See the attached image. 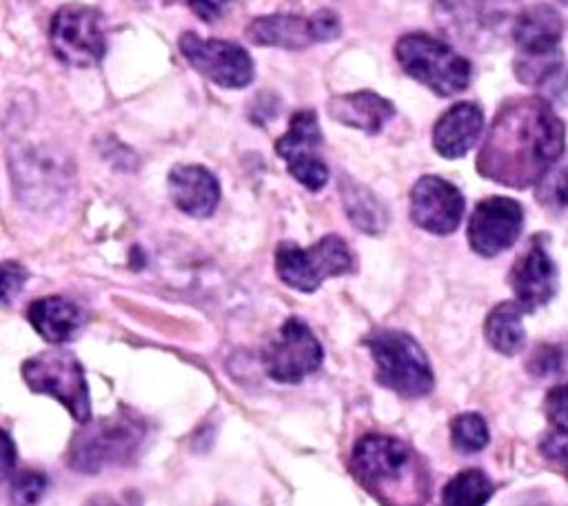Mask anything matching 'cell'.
I'll return each mask as SVG.
<instances>
[{
    "label": "cell",
    "mask_w": 568,
    "mask_h": 506,
    "mask_svg": "<svg viewBox=\"0 0 568 506\" xmlns=\"http://www.w3.org/2000/svg\"><path fill=\"white\" fill-rule=\"evenodd\" d=\"M31 326L51 344L69 342L82 326L84 313L67 297H42L29 304Z\"/></svg>",
    "instance_id": "obj_20"
},
{
    "label": "cell",
    "mask_w": 568,
    "mask_h": 506,
    "mask_svg": "<svg viewBox=\"0 0 568 506\" xmlns=\"http://www.w3.org/2000/svg\"><path fill=\"white\" fill-rule=\"evenodd\" d=\"M169 193L180 211L206 217L217 206L220 184L204 166L180 164L169 173Z\"/></svg>",
    "instance_id": "obj_17"
},
{
    "label": "cell",
    "mask_w": 568,
    "mask_h": 506,
    "mask_svg": "<svg viewBox=\"0 0 568 506\" xmlns=\"http://www.w3.org/2000/svg\"><path fill=\"white\" fill-rule=\"evenodd\" d=\"M275 269L284 284L311 293L326 277L353 271V255L337 235H326L308 249L282 242L275 251Z\"/></svg>",
    "instance_id": "obj_4"
},
{
    "label": "cell",
    "mask_w": 568,
    "mask_h": 506,
    "mask_svg": "<svg viewBox=\"0 0 568 506\" xmlns=\"http://www.w3.org/2000/svg\"><path fill=\"white\" fill-rule=\"evenodd\" d=\"M328 113L346 126H355L366 133H377L393 118L395 109L393 102L373 91H357L331 98Z\"/></svg>",
    "instance_id": "obj_19"
},
{
    "label": "cell",
    "mask_w": 568,
    "mask_h": 506,
    "mask_svg": "<svg viewBox=\"0 0 568 506\" xmlns=\"http://www.w3.org/2000/svg\"><path fill=\"white\" fill-rule=\"evenodd\" d=\"M561 2H566V4H568V0H561Z\"/></svg>",
    "instance_id": "obj_34"
},
{
    "label": "cell",
    "mask_w": 568,
    "mask_h": 506,
    "mask_svg": "<svg viewBox=\"0 0 568 506\" xmlns=\"http://www.w3.org/2000/svg\"><path fill=\"white\" fill-rule=\"evenodd\" d=\"M493 495V482L479 468L459 470L442 490L444 506H484Z\"/></svg>",
    "instance_id": "obj_22"
},
{
    "label": "cell",
    "mask_w": 568,
    "mask_h": 506,
    "mask_svg": "<svg viewBox=\"0 0 568 506\" xmlns=\"http://www.w3.org/2000/svg\"><path fill=\"white\" fill-rule=\"evenodd\" d=\"M564 366V351L555 344H539L528 357V371L532 375H550Z\"/></svg>",
    "instance_id": "obj_28"
},
{
    "label": "cell",
    "mask_w": 568,
    "mask_h": 506,
    "mask_svg": "<svg viewBox=\"0 0 568 506\" xmlns=\"http://www.w3.org/2000/svg\"><path fill=\"white\" fill-rule=\"evenodd\" d=\"M44 488H47V477L42 473L27 470V473L16 475V479L11 484V493H9L11 506H36L40 502Z\"/></svg>",
    "instance_id": "obj_26"
},
{
    "label": "cell",
    "mask_w": 568,
    "mask_h": 506,
    "mask_svg": "<svg viewBox=\"0 0 568 506\" xmlns=\"http://www.w3.org/2000/svg\"><path fill=\"white\" fill-rule=\"evenodd\" d=\"M526 311L519 306V302H501L497 304L484 324V333L488 344L504 353V355H517L526 344V331L521 324V315Z\"/></svg>",
    "instance_id": "obj_21"
},
{
    "label": "cell",
    "mask_w": 568,
    "mask_h": 506,
    "mask_svg": "<svg viewBox=\"0 0 568 506\" xmlns=\"http://www.w3.org/2000/svg\"><path fill=\"white\" fill-rule=\"evenodd\" d=\"M320 144L322 131L315 113L308 109L293 113L288 131L275 144L291 175L311 191H320L328 182V169L317 153Z\"/></svg>",
    "instance_id": "obj_10"
},
{
    "label": "cell",
    "mask_w": 568,
    "mask_h": 506,
    "mask_svg": "<svg viewBox=\"0 0 568 506\" xmlns=\"http://www.w3.org/2000/svg\"><path fill=\"white\" fill-rule=\"evenodd\" d=\"M537 200L550 209L568 206V158H559L537 182Z\"/></svg>",
    "instance_id": "obj_25"
},
{
    "label": "cell",
    "mask_w": 568,
    "mask_h": 506,
    "mask_svg": "<svg viewBox=\"0 0 568 506\" xmlns=\"http://www.w3.org/2000/svg\"><path fill=\"white\" fill-rule=\"evenodd\" d=\"M484 126V113L475 102L453 104L433 129V144L444 158L466 155Z\"/></svg>",
    "instance_id": "obj_18"
},
{
    "label": "cell",
    "mask_w": 568,
    "mask_h": 506,
    "mask_svg": "<svg viewBox=\"0 0 568 506\" xmlns=\"http://www.w3.org/2000/svg\"><path fill=\"white\" fill-rule=\"evenodd\" d=\"M144 426L135 417L111 415L98 422H89L80 431L69 451V464L82 473H98L102 466L124 462L135 453Z\"/></svg>",
    "instance_id": "obj_6"
},
{
    "label": "cell",
    "mask_w": 568,
    "mask_h": 506,
    "mask_svg": "<svg viewBox=\"0 0 568 506\" xmlns=\"http://www.w3.org/2000/svg\"><path fill=\"white\" fill-rule=\"evenodd\" d=\"M413 453L390 435H364L353 446V464L371 484H390L408 475Z\"/></svg>",
    "instance_id": "obj_15"
},
{
    "label": "cell",
    "mask_w": 568,
    "mask_h": 506,
    "mask_svg": "<svg viewBox=\"0 0 568 506\" xmlns=\"http://www.w3.org/2000/svg\"><path fill=\"white\" fill-rule=\"evenodd\" d=\"M557 67H559L557 62H546V64H544V69H546V71H544V73H537V80H535V82H539V84H541V82L546 80V75H548V73H552ZM532 69H539V64H524V73H519V78L528 75V71H532Z\"/></svg>",
    "instance_id": "obj_32"
},
{
    "label": "cell",
    "mask_w": 568,
    "mask_h": 506,
    "mask_svg": "<svg viewBox=\"0 0 568 506\" xmlns=\"http://www.w3.org/2000/svg\"><path fill=\"white\" fill-rule=\"evenodd\" d=\"M564 124L541 98H515L495 115L477 169L501 184L528 186L561 158Z\"/></svg>",
    "instance_id": "obj_1"
},
{
    "label": "cell",
    "mask_w": 568,
    "mask_h": 506,
    "mask_svg": "<svg viewBox=\"0 0 568 506\" xmlns=\"http://www.w3.org/2000/svg\"><path fill=\"white\" fill-rule=\"evenodd\" d=\"M191 9L202 18V20H215L224 13V9L231 4V0H189Z\"/></svg>",
    "instance_id": "obj_31"
},
{
    "label": "cell",
    "mask_w": 568,
    "mask_h": 506,
    "mask_svg": "<svg viewBox=\"0 0 568 506\" xmlns=\"http://www.w3.org/2000/svg\"><path fill=\"white\" fill-rule=\"evenodd\" d=\"M51 47L69 67H93L106 51L104 20L84 4H67L51 20Z\"/></svg>",
    "instance_id": "obj_7"
},
{
    "label": "cell",
    "mask_w": 568,
    "mask_h": 506,
    "mask_svg": "<svg viewBox=\"0 0 568 506\" xmlns=\"http://www.w3.org/2000/svg\"><path fill=\"white\" fill-rule=\"evenodd\" d=\"M320 362L322 346L311 328L297 317L286 320L277 337L264 348V371L277 382L295 384L317 371Z\"/></svg>",
    "instance_id": "obj_9"
},
{
    "label": "cell",
    "mask_w": 568,
    "mask_h": 506,
    "mask_svg": "<svg viewBox=\"0 0 568 506\" xmlns=\"http://www.w3.org/2000/svg\"><path fill=\"white\" fill-rule=\"evenodd\" d=\"M24 280H27V271L20 264L4 262V266H2V300L11 302V297L22 289Z\"/></svg>",
    "instance_id": "obj_30"
},
{
    "label": "cell",
    "mask_w": 568,
    "mask_h": 506,
    "mask_svg": "<svg viewBox=\"0 0 568 506\" xmlns=\"http://www.w3.org/2000/svg\"><path fill=\"white\" fill-rule=\"evenodd\" d=\"M450 442L459 453H475L488 444V426L477 413H462L450 424Z\"/></svg>",
    "instance_id": "obj_24"
},
{
    "label": "cell",
    "mask_w": 568,
    "mask_h": 506,
    "mask_svg": "<svg viewBox=\"0 0 568 506\" xmlns=\"http://www.w3.org/2000/svg\"><path fill=\"white\" fill-rule=\"evenodd\" d=\"M4 477L11 473V459H13V448H11V439L9 435H4Z\"/></svg>",
    "instance_id": "obj_33"
},
{
    "label": "cell",
    "mask_w": 568,
    "mask_h": 506,
    "mask_svg": "<svg viewBox=\"0 0 568 506\" xmlns=\"http://www.w3.org/2000/svg\"><path fill=\"white\" fill-rule=\"evenodd\" d=\"M524 211L521 204L510 198H486L481 200L468 222V242L475 253L493 257L508 246L521 233Z\"/></svg>",
    "instance_id": "obj_12"
},
{
    "label": "cell",
    "mask_w": 568,
    "mask_h": 506,
    "mask_svg": "<svg viewBox=\"0 0 568 506\" xmlns=\"http://www.w3.org/2000/svg\"><path fill=\"white\" fill-rule=\"evenodd\" d=\"M344 206L353 224H357L366 233H377L386 224L384 206L377 202L373 193L362 186H346L344 189Z\"/></svg>",
    "instance_id": "obj_23"
},
{
    "label": "cell",
    "mask_w": 568,
    "mask_h": 506,
    "mask_svg": "<svg viewBox=\"0 0 568 506\" xmlns=\"http://www.w3.org/2000/svg\"><path fill=\"white\" fill-rule=\"evenodd\" d=\"M539 451L544 453V457H548L552 464H557L568 475V431L548 433L539 442Z\"/></svg>",
    "instance_id": "obj_29"
},
{
    "label": "cell",
    "mask_w": 568,
    "mask_h": 506,
    "mask_svg": "<svg viewBox=\"0 0 568 506\" xmlns=\"http://www.w3.org/2000/svg\"><path fill=\"white\" fill-rule=\"evenodd\" d=\"M246 36L255 44L282 47V49H302L313 42L333 40L339 36V20L333 11H317L311 18L302 16H264L248 24Z\"/></svg>",
    "instance_id": "obj_11"
},
{
    "label": "cell",
    "mask_w": 568,
    "mask_h": 506,
    "mask_svg": "<svg viewBox=\"0 0 568 506\" xmlns=\"http://www.w3.org/2000/svg\"><path fill=\"white\" fill-rule=\"evenodd\" d=\"M544 411H546L548 422L557 431H568V380L561 382V384H555L546 393Z\"/></svg>",
    "instance_id": "obj_27"
},
{
    "label": "cell",
    "mask_w": 568,
    "mask_h": 506,
    "mask_svg": "<svg viewBox=\"0 0 568 506\" xmlns=\"http://www.w3.org/2000/svg\"><path fill=\"white\" fill-rule=\"evenodd\" d=\"M22 377L36 393L53 395L80 422H91L89 388L82 364L69 351H44L22 364Z\"/></svg>",
    "instance_id": "obj_5"
},
{
    "label": "cell",
    "mask_w": 568,
    "mask_h": 506,
    "mask_svg": "<svg viewBox=\"0 0 568 506\" xmlns=\"http://www.w3.org/2000/svg\"><path fill=\"white\" fill-rule=\"evenodd\" d=\"M561 18L548 4H535L517 16L513 27V38L524 55V62H548L561 42Z\"/></svg>",
    "instance_id": "obj_16"
},
{
    "label": "cell",
    "mask_w": 568,
    "mask_h": 506,
    "mask_svg": "<svg viewBox=\"0 0 568 506\" xmlns=\"http://www.w3.org/2000/svg\"><path fill=\"white\" fill-rule=\"evenodd\" d=\"M402 69L437 95H455L470 82V62L428 33L402 36L395 44Z\"/></svg>",
    "instance_id": "obj_2"
},
{
    "label": "cell",
    "mask_w": 568,
    "mask_h": 506,
    "mask_svg": "<svg viewBox=\"0 0 568 506\" xmlns=\"http://www.w3.org/2000/svg\"><path fill=\"white\" fill-rule=\"evenodd\" d=\"M508 282L519 306L526 313H532L535 308L548 304L555 297L559 275L541 237L530 240L528 249L513 264Z\"/></svg>",
    "instance_id": "obj_14"
},
{
    "label": "cell",
    "mask_w": 568,
    "mask_h": 506,
    "mask_svg": "<svg viewBox=\"0 0 568 506\" xmlns=\"http://www.w3.org/2000/svg\"><path fill=\"white\" fill-rule=\"evenodd\" d=\"M464 215V195L455 184L437 175H424L410 191V217L417 226L446 235L453 233Z\"/></svg>",
    "instance_id": "obj_13"
},
{
    "label": "cell",
    "mask_w": 568,
    "mask_h": 506,
    "mask_svg": "<svg viewBox=\"0 0 568 506\" xmlns=\"http://www.w3.org/2000/svg\"><path fill=\"white\" fill-rule=\"evenodd\" d=\"M377 382L404 397H422L433 388V371L422 346L404 331H377L371 342Z\"/></svg>",
    "instance_id": "obj_3"
},
{
    "label": "cell",
    "mask_w": 568,
    "mask_h": 506,
    "mask_svg": "<svg viewBox=\"0 0 568 506\" xmlns=\"http://www.w3.org/2000/svg\"><path fill=\"white\" fill-rule=\"evenodd\" d=\"M180 51L202 75L220 87L242 89L253 80V60L235 42L206 40L186 31L180 38Z\"/></svg>",
    "instance_id": "obj_8"
}]
</instances>
